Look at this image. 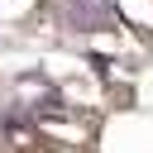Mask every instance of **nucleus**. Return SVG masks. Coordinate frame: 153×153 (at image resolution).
Returning a JSON list of instances; mask_svg holds the SVG:
<instances>
[{
	"mask_svg": "<svg viewBox=\"0 0 153 153\" xmlns=\"http://www.w3.org/2000/svg\"><path fill=\"white\" fill-rule=\"evenodd\" d=\"M110 19H115V5L110 0H67V24L81 29V33L110 29Z\"/></svg>",
	"mask_w": 153,
	"mask_h": 153,
	"instance_id": "f257e3e1",
	"label": "nucleus"
}]
</instances>
